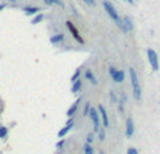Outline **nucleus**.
Masks as SVG:
<instances>
[{
    "instance_id": "nucleus-13",
    "label": "nucleus",
    "mask_w": 160,
    "mask_h": 154,
    "mask_svg": "<svg viewBox=\"0 0 160 154\" xmlns=\"http://www.w3.org/2000/svg\"><path fill=\"white\" fill-rule=\"evenodd\" d=\"M23 10H24V13L28 14V15H32V14H35V13H39V7H35V6H27Z\"/></svg>"
},
{
    "instance_id": "nucleus-6",
    "label": "nucleus",
    "mask_w": 160,
    "mask_h": 154,
    "mask_svg": "<svg viewBox=\"0 0 160 154\" xmlns=\"http://www.w3.org/2000/svg\"><path fill=\"white\" fill-rule=\"evenodd\" d=\"M73 123H75L73 118H69V121L66 122V126H63L61 130H59V133H58V137H59V139H63L65 135H67V132H69V130L73 127Z\"/></svg>"
},
{
    "instance_id": "nucleus-17",
    "label": "nucleus",
    "mask_w": 160,
    "mask_h": 154,
    "mask_svg": "<svg viewBox=\"0 0 160 154\" xmlns=\"http://www.w3.org/2000/svg\"><path fill=\"white\" fill-rule=\"evenodd\" d=\"M44 20V14L42 13H39V14H37L35 17L32 18V21H31V24H39V23Z\"/></svg>"
},
{
    "instance_id": "nucleus-27",
    "label": "nucleus",
    "mask_w": 160,
    "mask_h": 154,
    "mask_svg": "<svg viewBox=\"0 0 160 154\" xmlns=\"http://www.w3.org/2000/svg\"><path fill=\"white\" fill-rule=\"evenodd\" d=\"M100 140H104V137H106V133H104V132H101V130H100Z\"/></svg>"
},
{
    "instance_id": "nucleus-25",
    "label": "nucleus",
    "mask_w": 160,
    "mask_h": 154,
    "mask_svg": "<svg viewBox=\"0 0 160 154\" xmlns=\"http://www.w3.org/2000/svg\"><path fill=\"white\" fill-rule=\"evenodd\" d=\"M91 142H93V133H89L87 137H86V143H89V144H91Z\"/></svg>"
},
{
    "instance_id": "nucleus-8",
    "label": "nucleus",
    "mask_w": 160,
    "mask_h": 154,
    "mask_svg": "<svg viewBox=\"0 0 160 154\" xmlns=\"http://www.w3.org/2000/svg\"><path fill=\"white\" fill-rule=\"evenodd\" d=\"M98 111L101 114V119H103V126L104 127H110V121H108V114H107L104 105H98Z\"/></svg>"
},
{
    "instance_id": "nucleus-18",
    "label": "nucleus",
    "mask_w": 160,
    "mask_h": 154,
    "mask_svg": "<svg viewBox=\"0 0 160 154\" xmlns=\"http://www.w3.org/2000/svg\"><path fill=\"white\" fill-rule=\"evenodd\" d=\"M7 133H9V129L6 126H0V139H3V137L7 136Z\"/></svg>"
},
{
    "instance_id": "nucleus-9",
    "label": "nucleus",
    "mask_w": 160,
    "mask_h": 154,
    "mask_svg": "<svg viewBox=\"0 0 160 154\" xmlns=\"http://www.w3.org/2000/svg\"><path fill=\"white\" fill-rule=\"evenodd\" d=\"M84 77H86V79H87L93 85H97V84H98V81H97V79H96V76L93 74V72H91L90 69H87V70L84 72Z\"/></svg>"
},
{
    "instance_id": "nucleus-26",
    "label": "nucleus",
    "mask_w": 160,
    "mask_h": 154,
    "mask_svg": "<svg viewBox=\"0 0 160 154\" xmlns=\"http://www.w3.org/2000/svg\"><path fill=\"white\" fill-rule=\"evenodd\" d=\"M65 146V140L63 139H61L59 142H58V144H56V148H62Z\"/></svg>"
},
{
    "instance_id": "nucleus-7",
    "label": "nucleus",
    "mask_w": 160,
    "mask_h": 154,
    "mask_svg": "<svg viewBox=\"0 0 160 154\" xmlns=\"http://www.w3.org/2000/svg\"><path fill=\"white\" fill-rule=\"evenodd\" d=\"M133 133H135V125H133V119L132 118H128L127 119V123H125V135H127V137H132Z\"/></svg>"
},
{
    "instance_id": "nucleus-1",
    "label": "nucleus",
    "mask_w": 160,
    "mask_h": 154,
    "mask_svg": "<svg viewBox=\"0 0 160 154\" xmlns=\"http://www.w3.org/2000/svg\"><path fill=\"white\" fill-rule=\"evenodd\" d=\"M103 6H104V10L107 11V14L110 15V18H111L112 21H114L115 24L118 25V28H119L122 32H128L127 27H125V23H124V18L119 17V14H118V11L115 10V7L112 6L111 2H108V0H104Z\"/></svg>"
},
{
    "instance_id": "nucleus-20",
    "label": "nucleus",
    "mask_w": 160,
    "mask_h": 154,
    "mask_svg": "<svg viewBox=\"0 0 160 154\" xmlns=\"http://www.w3.org/2000/svg\"><path fill=\"white\" fill-rule=\"evenodd\" d=\"M80 73H82V70H80V69H77L75 73H73L72 79H70V80H72V83H75L76 80H79V77H80Z\"/></svg>"
},
{
    "instance_id": "nucleus-15",
    "label": "nucleus",
    "mask_w": 160,
    "mask_h": 154,
    "mask_svg": "<svg viewBox=\"0 0 160 154\" xmlns=\"http://www.w3.org/2000/svg\"><path fill=\"white\" fill-rule=\"evenodd\" d=\"M44 2H45V4H48V6L56 4V6H59V7H65V3L62 0H44Z\"/></svg>"
},
{
    "instance_id": "nucleus-11",
    "label": "nucleus",
    "mask_w": 160,
    "mask_h": 154,
    "mask_svg": "<svg viewBox=\"0 0 160 154\" xmlns=\"http://www.w3.org/2000/svg\"><path fill=\"white\" fill-rule=\"evenodd\" d=\"M49 41H51V44H61V42H63V41H65V34H56V35L51 36Z\"/></svg>"
},
{
    "instance_id": "nucleus-3",
    "label": "nucleus",
    "mask_w": 160,
    "mask_h": 154,
    "mask_svg": "<svg viewBox=\"0 0 160 154\" xmlns=\"http://www.w3.org/2000/svg\"><path fill=\"white\" fill-rule=\"evenodd\" d=\"M146 55H148V60H149V65H150L152 70L153 72H157L159 70V56H157V52L154 49L149 48L146 51Z\"/></svg>"
},
{
    "instance_id": "nucleus-22",
    "label": "nucleus",
    "mask_w": 160,
    "mask_h": 154,
    "mask_svg": "<svg viewBox=\"0 0 160 154\" xmlns=\"http://www.w3.org/2000/svg\"><path fill=\"white\" fill-rule=\"evenodd\" d=\"M115 73H117V69H115L114 66H110V67H108V74L111 76V79H114Z\"/></svg>"
},
{
    "instance_id": "nucleus-30",
    "label": "nucleus",
    "mask_w": 160,
    "mask_h": 154,
    "mask_svg": "<svg viewBox=\"0 0 160 154\" xmlns=\"http://www.w3.org/2000/svg\"><path fill=\"white\" fill-rule=\"evenodd\" d=\"M4 7H6V6H4V4H0V11H2V10H3Z\"/></svg>"
},
{
    "instance_id": "nucleus-23",
    "label": "nucleus",
    "mask_w": 160,
    "mask_h": 154,
    "mask_svg": "<svg viewBox=\"0 0 160 154\" xmlns=\"http://www.w3.org/2000/svg\"><path fill=\"white\" fill-rule=\"evenodd\" d=\"M82 2L83 3H86L87 6H91V7L96 6V0H82Z\"/></svg>"
},
{
    "instance_id": "nucleus-12",
    "label": "nucleus",
    "mask_w": 160,
    "mask_h": 154,
    "mask_svg": "<svg viewBox=\"0 0 160 154\" xmlns=\"http://www.w3.org/2000/svg\"><path fill=\"white\" fill-rule=\"evenodd\" d=\"M112 80H114L115 83H122L125 80V72L124 70H117V73H115Z\"/></svg>"
},
{
    "instance_id": "nucleus-29",
    "label": "nucleus",
    "mask_w": 160,
    "mask_h": 154,
    "mask_svg": "<svg viewBox=\"0 0 160 154\" xmlns=\"http://www.w3.org/2000/svg\"><path fill=\"white\" fill-rule=\"evenodd\" d=\"M127 3H129V4H133V0H125Z\"/></svg>"
},
{
    "instance_id": "nucleus-19",
    "label": "nucleus",
    "mask_w": 160,
    "mask_h": 154,
    "mask_svg": "<svg viewBox=\"0 0 160 154\" xmlns=\"http://www.w3.org/2000/svg\"><path fill=\"white\" fill-rule=\"evenodd\" d=\"M84 154H94L93 147H91V144H89V143L84 144Z\"/></svg>"
},
{
    "instance_id": "nucleus-28",
    "label": "nucleus",
    "mask_w": 160,
    "mask_h": 154,
    "mask_svg": "<svg viewBox=\"0 0 160 154\" xmlns=\"http://www.w3.org/2000/svg\"><path fill=\"white\" fill-rule=\"evenodd\" d=\"M110 97H111V100H112V101H114V102H115V94L112 93V91H111V93H110Z\"/></svg>"
},
{
    "instance_id": "nucleus-2",
    "label": "nucleus",
    "mask_w": 160,
    "mask_h": 154,
    "mask_svg": "<svg viewBox=\"0 0 160 154\" xmlns=\"http://www.w3.org/2000/svg\"><path fill=\"white\" fill-rule=\"evenodd\" d=\"M129 76H131V85H132V94L136 101L142 100V87L139 84V79L136 74V70L133 67H129Z\"/></svg>"
},
{
    "instance_id": "nucleus-32",
    "label": "nucleus",
    "mask_w": 160,
    "mask_h": 154,
    "mask_svg": "<svg viewBox=\"0 0 160 154\" xmlns=\"http://www.w3.org/2000/svg\"><path fill=\"white\" fill-rule=\"evenodd\" d=\"M9 2H11V3H14V2H17V0H9Z\"/></svg>"
},
{
    "instance_id": "nucleus-16",
    "label": "nucleus",
    "mask_w": 160,
    "mask_h": 154,
    "mask_svg": "<svg viewBox=\"0 0 160 154\" xmlns=\"http://www.w3.org/2000/svg\"><path fill=\"white\" fill-rule=\"evenodd\" d=\"M80 88H82V80L79 79V80H76V81L73 83V85H72V93H77Z\"/></svg>"
},
{
    "instance_id": "nucleus-31",
    "label": "nucleus",
    "mask_w": 160,
    "mask_h": 154,
    "mask_svg": "<svg viewBox=\"0 0 160 154\" xmlns=\"http://www.w3.org/2000/svg\"><path fill=\"white\" fill-rule=\"evenodd\" d=\"M98 154H106V153H104L103 150H100V153H98Z\"/></svg>"
},
{
    "instance_id": "nucleus-14",
    "label": "nucleus",
    "mask_w": 160,
    "mask_h": 154,
    "mask_svg": "<svg viewBox=\"0 0 160 154\" xmlns=\"http://www.w3.org/2000/svg\"><path fill=\"white\" fill-rule=\"evenodd\" d=\"M124 23H125V27H127L128 32L133 30V23H132V20H131V17H128V15L124 17Z\"/></svg>"
},
{
    "instance_id": "nucleus-21",
    "label": "nucleus",
    "mask_w": 160,
    "mask_h": 154,
    "mask_svg": "<svg viewBox=\"0 0 160 154\" xmlns=\"http://www.w3.org/2000/svg\"><path fill=\"white\" fill-rule=\"evenodd\" d=\"M90 109H91V105H90V102H87L86 104V106H84V109H83V116L90 115Z\"/></svg>"
},
{
    "instance_id": "nucleus-5",
    "label": "nucleus",
    "mask_w": 160,
    "mask_h": 154,
    "mask_svg": "<svg viewBox=\"0 0 160 154\" xmlns=\"http://www.w3.org/2000/svg\"><path fill=\"white\" fill-rule=\"evenodd\" d=\"M93 121V125H94V132L98 133L100 132V116H98V111L96 108H91L90 109V115H89Z\"/></svg>"
},
{
    "instance_id": "nucleus-10",
    "label": "nucleus",
    "mask_w": 160,
    "mask_h": 154,
    "mask_svg": "<svg viewBox=\"0 0 160 154\" xmlns=\"http://www.w3.org/2000/svg\"><path fill=\"white\" fill-rule=\"evenodd\" d=\"M80 100H82V98H77V100H76V102L73 104V105L70 106L69 109H67V116H69V118H73V115H75L76 112H77V108H79V102H80Z\"/></svg>"
},
{
    "instance_id": "nucleus-24",
    "label": "nucleus",
    "mask_w": 160,
    "mask_h": 154,
    "mask_svg": "<svg viewBox=\"0 0 160 154\" xmlns=\"http://www.w3.org/2000/svg\"><path fill=\"white\" fill-rule=\"evenodd\" d=\"M127 154H139V151L136 150L135 147H129V148L127 150Z\"/></svg>"
},
{
    "instance_id": "nucleus-4",
    "label": "nucleus",
    "mask_w": 160,
    "mask_h": 154,
    "mask_svg": "<svg viewBox=\"0 0 160 154\" xmlns=\"http://www.w3.org/2000/svg\"><path fill=\"white\" fill-rule=\"evenodd\" d=\"M66 27H67V30L70 31V34H72V36L75 38L76 41H77L79 44H84V38H83L82 35H80V32H79V30L76 28V25L73 24L72 21H66Z\"/></svg>"
}]
</instances>
